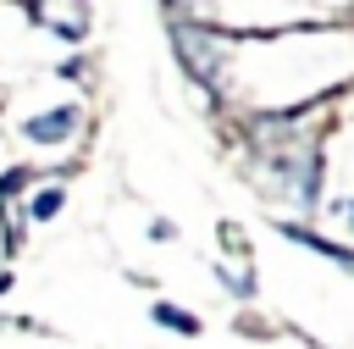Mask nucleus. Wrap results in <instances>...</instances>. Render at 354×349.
<instances>
[{"label":"nucleus","mask_w":354,"mask_h":349,"mask_svg":"<svg viewBox=\"0 0 354 349\" xmlns=\"http://www.w3.org/2000/svg\"><path fill=\"white\" fill-rule=\"evenodd\" d=\"M55 72H61V78H83V72H88V61H83V55H66Z\"/></svg>","instance_id":"10"},{"label":"nucleus","mask_w":354,"mask_h":349,"mask_svg":"<svg viewBox=\"0 0 354 349\" xmlns=\"http://www.w3.org/2000/svg\"><path fill=\"white\" fill-rule=\"evenodd\" d=\"M61 205H66V183H39V188L28 194V205H22V222L44 227V222L61 216Z\"/></svg>","instance_id":"5"},{"label":"nucleus","mask_w":354,"mask_h":349,"mask_svg":"<svg viewBox=\"0 0 354 349\" xmlns=\"http://www.w3.org/2000/svg\"><path fill=\"white\" fill-rule=\"evenodd\" d=\"M39 177H44V172H33V166H22V161H17V166H6V172H0V211H6L17 194H28Z\"/></svg>","instance_id":"6"},{"label":"nucleus","mask_w":354,"mask_h":349,"mask_svg":"<svg viewBox=\"0 0 354 349\" xmlns=\"http://www.w3.org/2000/svg\"><path fill=\"white\" fill-rule=\"evenodd\" d=\"M149 321L166 327V332H177V338H199V332H205V321H199L188 305H177V299H155V305H149Z\"/></svg>","instance_id":"4"},{"label":"nucleus","mask_w":354,"mask_h":349,"mask_svg":"<svg viewBox=\"0 0 354 349\" xmlns=\"http://www.w3.org/2000/svg\"><path fill=\"white\" fill-rule=\"evenodd\" d=\"M11 288H17V271H11V266H0V294H11Z\"/></svg>","instance_id":"11"},{"label":"nucleus","mask_w":354,"mask_h":349,"mask_svg":"<svg viewBox=\"0 0 354 349\" xmlns=\"http://www.w3.org/2000/svg\"><path fill=\"white\" fill-rule=\"evenodd\" d=\"M171 22V50L183 61V72L205 89H221V72H227V39L194 17H166Z\"/></svg>","instance_id":"1"},{"label":"nucleus","mask_w":354,"mask_h":349,"mask_svg":"<svg viewBox=\"0 0 354 349\" xmlns=\"http://www.w3.org/2000/svg\"><path fill=\"white\" fill-rule=\"evenodd\" d=\"M149 238H155V244H171V238H177V222L155 216V222H149Z\"/></svg>","instance_id":"9"},{"label":"nucleus","mask_w":354,"mask_h":349,"mask_svg":"<svg viewBox=\"0 0 354 349\" xmlns=\"http://www.w3.org/2000/svg\"><path fill=\"white\" fill-rule=\"evenodd\" d=\"M22 238H28V222H22V216H6V211H0V249H6V260H11L17 249H22Z\"/></svg>","instance_id":"8"},{"label":"nucleus","mask_w":354,"mask_h":349,"mask_svg":"<svg viewBox=\"0 0 354 349\" xmlns=\"http://www.w3.org/2000/svg\"><path fill=\"white\" fill-rule=\"evenodd\" d=\"M77 127H83V105H77V100H61V105H50V111L22 116V122H17V138L33 144V150H61V144H72Z\"/></svg>","instance_id":"2"},{"label":"nucleus","mask_w":354,"mask_h":349,"mask_svg":"<svg viewBox=\"0 0 354 349\" xmlns=\"http://www.w3.org/2000/svg\"><path fill=\"white\" fill-rule=\"evenodd\" d=\"M216 283H221L227 294H238V299H249V294H254V271H238V266H227V260L216 266Z\"/></svg>","instance_id":"7"},{"label":"nucleus","mask_w":354,"mask_h":349,"mask_svg":"<svg viewBox=\"0 0 354 349\" xmlns=\"http://www.w3.org/2000/svg\"><path fill=\"white\" fill-rule=\"evenodd\" d=\"M277 233H282L288 244H304V249H315L321 260H337V266H348V271H354V249H348V244H337V238H321V233H310L304 222H277Z\"/></svg>","instance_id":"3"},{"label":"nucleus","mask_w":354,"mask_h":349,"mask_svg":"<svg viewBox=\"0 0 354 349\" xmlns=\"http://www.w3.org/2000/svg\"><path fill=\"white\" fill-rule=\"evenodd\" d=\"M6 327H39V321H11V316H0V332H6Z\"/></svg>","instance_id":"12"},{"label":"nucleus","mask_w":354,"mask_h":349,"mask_svg":"<svg viewBox=\"0 0 354 349\" xmlns=\"http://www.w3.org/2000/svg\"><path fill=\"white\" fill-rule=\"evenodd\" d=\"M337 211H343V216H348V222H354V199H337Z\"/></svg>","instance_id":"13"}]
</instances>
